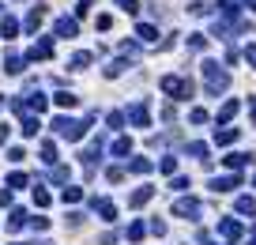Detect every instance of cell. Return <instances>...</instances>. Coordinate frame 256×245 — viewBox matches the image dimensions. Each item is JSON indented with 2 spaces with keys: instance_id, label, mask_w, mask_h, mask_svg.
I'll return each mask as SVG.
<instances>
[{
  "instance_id": "6da1fadb",
  "label": "cell",
  "mask_w": 256,
  "mask_h": 245,
  "mask_svg": "<svg viewBox=\"0 0 256 245\" xmlns=\"http://www.w3.org/2000/svg\"><path fill=\"white\" fill-rule=\"evenodd\" d=\"M204 72H207V91H211V94L226 91V83H230V76H226V72H219V64H204Z\"/></svg>"
},
{
  "instance_id": "7a4b0ae2",
  "label": "cell",
  "mask_w": 256,
  "mask_h": 245,
  "mask_svg": "<svg viewBox=\"0 0 256 245\" xmlns=\"http://www.w3.org/2000/svg\"><path fill=\"white\" fill-rule=\"evenodd\" d=\"M53 128H57L60 136H68V140H79V136H83V125H79V121H68V117H57Z\"/></svg>"
},
{
  "instance_id": "3957f363",
  "label": "cell",
  "mask_w": 256,
  "mask_h": 245,
  "mask_svg": "<svg viewBox=\"0 0 256 245\" xmlns=\"http://www.w3.org/2000/svg\"><path fill=\"white\" fill-rule=\"evenodd\" d=\"M76 30H79L76 19H60L57 23V38H76Z\"/></svg>"
},
{
  "instance_id": "277c9868",
  "label": "cell",
  "mask_w": 256,
  "mask_h": 245,
  "mask_svg": "<svg viewBox=\"0 0 256 245\" xmlns=\"http://www.w3.org/2000/svg\"><path fill=\"white\" fill-rule=\"evenodd\" d=\"M42 19H45V11H42V8H34L30 15H26V30H38V26H42Z\"/></svg>"
},
{
  "instance_id": "5b68a950",
  "label": "cell",
  "mask_w": 256,
  "mask_h": 245,
  "mask_svg": "<svg viewBox=\"0 0 256 245\" xmlns=\"http://www.w3.org/2000/svg\"><path fill=\"white\" fill-rule=\"evenodd\" d=\"M49 53H53V45H49V42H38L34 49H30V60H38V57H49Z\"/></svg>"
},
{
  "instance_id": "8992f818",
  "label": "cell",
  "mask_w": 256,
  "mask_h": 245,
  "mask_svg": "<svg viewBox=\"0 0 256 245\" xmlns=\"http://www.w3.org/2000/svg\"><path fill=\"white\" fill-rule=\"evenodd\" d=\"M15 30H19L15 19H4V23H0V34H4V38H15Z\"/></svg>"
},
{
  "instance_id": "52a82bcc",
  "label": "cell",
  "mask_w": 256,
  "mask_h": 245,
  "mask_svg": "<svg viewBox=\"0 0 256 245\" xmlns=\"http://www.w3.org/2000/svg\"><path fill=\"white\" fill-rule=\"evenodd\" d=\"M4 64H8V72H23V57H15V53H8Z\"/></svg>"
},
{
  "instance_id": "ba28073f",
  "label": "cell",
  "mask_w": 256,
  "mask_h": 245,
  "mask_svg": "<svg viewBox=\"0 0 256 245\" xmlns=\"http://www.w3.org/2000/svg\"><path fill=\"white\" fill-rule=\"evenodd\" d=\"M117 8H125L128 15H136V11H139V0H117Z\"/></svg>"
},
{
  "instance_id": "9c48e42d",
  "label": "cell",
  "mask_w": 256,
  "mask_h": 245,
  "mask_svg": "<svg viewBox=\"0 0 256 245\" xmlns=\"http://www.w3.org/2000/svg\"><path fill=\"white\" fill-rule=\"evenodd\" d=\"M234 113H238V102H226V106H222V113H219V121H230Z\"/></svg>"
},
{
  "instance_id": "30bf717a",
  "label": "cell",
  "mask_w": 256,
  "mask_h": 245,
  "mask_svg": "<svg viewBox=\"0 0 256 245\" xmlns=\"http://www.w3.org/2000/svg\"><path fill=\"white\" fill-rule=\"evenodd\" d=\"M132 121H136V125H147V106H136V110H132Z\"/></svg>"
},
{
  "instance_id": "8fae6325",
  "label": "cell",
  "mask_w": 256,
  "mask_h": 245,
  "mask_svg": "<svg viewBox=\"0 0 256 245\" xmlns=\"http://www.w3.org/2000/svg\"><path fill=\"white\" fill-rule=\"evenodd\" d=\"M136 34H139V38H143V42H151V38H154V26H147V23H139V30H136Z\"/></svg>"
},
{
  "instance_id": "7c38bea8",
  "label": "cell",
  "mask_w": 256,
  "mask_h": 245,
  "mask_svg": "<svg viewBox=\"0 0 256 245\" xmlns=\"http://www.w3.org/2000/svg\"><path fill=\"white\" fill-rule=\"evenodd\" d=\"M188 45H192V49H204L207 38H204V34H192V38H188Z\"/></svg>"
},
{
  "instance_id": "4fadbf2b",
  "label": "cell",
  "mask_w": 256,
  "mask_h": 245,
  "mask_svg": "<svg viewBox=\"0 0 256 245\" xmlns=\"http://www.w3.org/2000/svg\"><path fill=\"white\" fill-rule=\"evenodd\" d=\"M72 102H76V94H68V91L57 94V106H72Z\"/></svg>"
},
{
  "instance_id": "5bb4252c",
  "label": "cell",
  "mask_w": 256,
  "mask_h": 245,
  "mask_svg": "<svg viewBox=\"0 0 256 245\" xmlns=\"http://www.w3.org/2000/svg\"><path fill=\"white\" fill-rule=\"evenodd\" d=\"M245 57H249V64H256V45H249V49H245Z\"/></svg>"
},
{
  "instance_id": "9a60e30c",
  "label": "cell",
  "mask_w": 256,
  "mask_h": 245,
  "mask_svg": "<svg viewBox=\"0 0 256 245\" xmlns=\"http://www.w3.org/2000/svg\"><path fill=\"white\" fill-rule=\"evenodd\" d=\"M253 4H256V0H253Z\"/></svg>"
}]
</instances>
